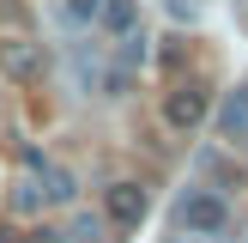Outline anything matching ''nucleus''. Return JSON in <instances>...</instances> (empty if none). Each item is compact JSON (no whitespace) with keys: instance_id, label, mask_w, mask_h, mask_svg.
<instances>
[{"instance_id":"12","label":"nucleus","mask_w":248,"mask_h":243,"mask_svg":"<svg viewBox=\"0 0 248 243\" xmlns=\"http://www.w3.org/2000/svg\"><path fill=\"white\" fill-rule=\"evenodd\" d=\"M242 104H248V85H242Z\"/></svg>"},{"instance_id":"1","label":"nucleus","mask_w":248,"mask_h":243,"mask_svg":"<svg viewBox=\"0 0 248 243\" xmlns=\"http://www.w3.org/2000/svg\"><path fill=\"white\" fill-rule=\"evenodd\" d=\"M176 219H182V231H194V237H218V231L230 225V207H224V194H212V189H188L176 201Z\"/></svg>"},{"instance_id":"11","label":"nucleus","mask_w":248,"mask_h":243,"mask_svg":"<svg viewBox=\"0 0 248 243\" xmlns=\"http://www.w3.org/2000/svg\"><path fill=\"white\" fill-rule=\"evenodd\" d=\"M24 243H61V237H55V231H31Z\"/></svg>"},{"instance_id":"10","label":"nucleus","mask_w":248,"mask_h":243,"mask_svg":"<svg viewBox=\"0 0 248 243\" xmlns=\"http://www.w3.org/2000/svg\"><path fill=\"white\" fill-rule=\"evenodd\" d=\"M103 24L127 36V31H133V0H103Z\"/></svg>"},{"instance_id":"3","label":"nucleus","mask_w":248,"mask_h":243,"mask_svg":"<svg viewBox=\"0 0 248 243\" xmlns=\"http://www.w3.org/2000/svg\"><path fill=\"white\" fill-rule=\"evenodd\" d=\"M212 116V91H206V85H176V91L164 97V122L170 128H200V122Z\"/></svg>"},{"instance_id":"5","label":"nucleus","mask_w":248,"mask_h":243,"mask_svg":"<svg viewBox=\"0 0 248 243\" xmlns=\"http://www.w3.org/2000/svg\"><path fill=\"white\" fill-rule=\"evenodd\" d=\"M36 182H43V207H67L73 194H79V182H73V170H36Z\"/></svg>"},{"instance_id":"2","label":"nucleus","mask_w":248,"mask_h":243,"mask_svg":"<svg viewBox=\"0 0 248 243\" xmlns=\"http://www.w3.org/2000/svg\"><path fill=\"white\" fill-rule=\"evenodd\" d=\"M145 213H152V201H145L140 182H115V189L103 194V219H109L115 231H140V225H145Z\"/></svg>"},{"instance_id":"4","label":"nucleus","mask_w":248,"mask_h":243,"mask_svg":"<svg viewBox=\"0 0 248 243\" xmlns=\"http://www.w3.org/2000/svg\"><path fill=\"white\" fill-rule=\"evenodd\" d=\"M0 73H12V79H36V73H43V55H36V43H24V36L0 43Z\"/></svg>"},{"instance_id":"9","label":"nucleus","mask_w":248,"mask_h":243,"mask_svg":"<svg viewBox=\"0 0 248 243\" xmlns=\"http://www.w3.org/2000/svg\"><path fill=\"white\" fill-rule=\"evenodd\" d=\"M55 12H61V24H91L97 12H103V0H61Z\"/></svg>"},{"instance_id":"6","label":"nucleus","mask_w":248,"mask_h":243,"mask_svg":"<svg viewBox=\"0 0 248 243\" xmlns=\"http://www.w3.org/2000/svg\"><path fill=\"white\" fill-rule=\"evenodd\" d=\"M61 243H103V219H97V213H79V219L67 225V237H61Z\"/></svg>"},{"instance_id":"7","label":"nucleus","mask_w":248,"mask_h":243,"mask_svg":"<svg viewBox=\"0 0 248 243\" xmlns=\"http://www.w3.org/2000/svg\"><path fill=\"white\" fill-rule=\"evenodd\" d=\"M218 134H230V140L248 134V104H242V97H230V104L218 109Z\"/></svg>"},{"instance_id":"8","label":"nucleus","mask_w":248,"mask_h":243,"mask_svg":"<svg viewBox=\"0 0 248 243\" xmlns=\"http://www.w3.org/2000/svg\"><path fill=\"white\" fill-rule=\"evenodd\" d=\"M36 207H43V182H36V176L12 182V213H36Z\"/></svg>"}]
</instances>
